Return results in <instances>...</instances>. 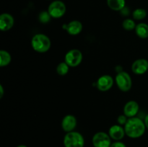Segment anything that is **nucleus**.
I'll return each mask as SVG.
<instances>
[{"label": "nucleus", "instance_id": "nucleus-1", "mask_svg": "<svg viewBox=\"0 0 148 147\" xmlns=\"http://www.w3.org/2000/svg\"><path fill=\"white\" fill-rule=\"evenodd\" d=\"M126 135L131 138H138L143 136L146 131L144 120L138 117L129 118L124 126Z\"/></svg>", "mask_w": 148, "mask_h": 147}, {"label": "nucleus", "instance_id": "nucleus-2", "mask_svg": "<svg viewBox=\"0 0 148 147\" xmlns=\"http://www.w3.org/2000/svg\"><path fill=\"white\" fill-rule=\"evenodd\" d=\"M31 46L37 53H44L50 50L51 41L46 35L43 33H37L32 37Z\"/></svg>", "mask_w": 148, "mask_h": 147}, {"label": "nucleus", "instance_id": "nucleus-3", "mask_svg": "<svg viewBox=\"0 0 148 147\" xmlns=\"http://www.w3.org/2000/svg\"><path fill=\"white\" fill-rule=\"evenodd\" d=\"M63 143L64 147H84L85 139L80 133L74 131L66 133Z\"/></svg>", "mask_w": 148, "mask_h": 147}, {"label": "nucleus", "instance_id": "nucleus-4", "mask_svg": "<svg viewBox=\"0 0 148 147\" xmlns=\"http://www.w3.org/2000/svg\"><path fill=\"white\" fill-rule=\"evenodd\" d=\"M115 82L119 89L124 92H127L132 89V79L130 74L124 71L117 73L115 77Z\"/></svg>", "mask_w": 148, "mask_h": 147}, {"label": "nucleus", "instance_id": "nucleus-5", "mask_svg": "<svg viewBox=\"0 0 148 147\" xmlns=\"http://www.w3.org/2000/svg\"><path fill=\"white\" fill-rule=\"evenodd\" d=\"M47 11L53 19L62 18L66 12V4L61 0H55L49 4Z\"/></svg>", "mask_w": 148, "mask_h": 147}, {"label": "nucleus", "instance_id": "nucleus-6", "mask_svg": "<svg viewBox=\"0 0 148 147\" xmlns=\"http://www.w3.org/2000/svg\"><path fill=\"white\" fill-rule=\"evenodd\" d=\"M83 55L79 49L74 48L68 50L64 56V61L70 67H77L82 61Z\"/></svg>", "mask_w": 148, "mask_h": 147}, {"label": "nucleus", "instance_id": "nucleus-7", "mask_svg": "<svg viewBox=\"0 0 148 147\" xmlns=\"http://www.w3.org/2000/svg\"><path fill=\"white\" fill-rule=\"evenodd\" d=\"M94 147H110L111 145V138L108 133L99 131L94 134L92 138Z\"/></svg>", "mask_w": 148, "mask_h": 147}, {"label": "nucleus", "instance_id": "nucleus-8", "mask_svg": "<svg viewBox=\"0 0 148 147\" xmlns=\"http://www.w3.org/2000/svg\"><path fill=\"white\" fill-rule=\"evenodd\" d=\"M114 78L108 74H104L100 76L96 82V86L101 92H107L114 86Z\"/></svg>", "mask_w": 148, "mask_h": 147}, {"label": "nucleus", "instance_id": "nucleus-9", "mask_svg": "<svg viewBox=\"0 0 148 147\" xmlns=\"http://www.w3.org/2000/svg\"><path fill=\"white\" fill-rule=\"evenodd\" d=\"M77 125V120L75 115L68 114L62 118L61 126L64 132L69 133L74 131Z\"/></svg>", "mask_w": 148, "mask_h": 147}, {"label": "nucleus", "instance_id": "nucleus-10", "mask_svg": "<svg viewBox=\"0 0 148 147\" xmlns=\"http://www.w3.org/2000/svg\"><path fill=\"white\" fill-rule=\"evenodd\" d=\"M62 28L66 30V33L72 36L77 35L80 34L83 29V25L82 22L79 20H72L67 24H64Z\"/></svg>", "mask_w": 148, "mask_h": 147}, {"label": "nucleus", "instance_id": "nucleus-11", "mask_svg": "<svg viewBox=\"0 0 148 147\" xmlns=\"http://www.w3.org/2000/svg\"><path fill=\"white\" fill-rule=\"evenodd\" d=\"M132 71L136 75H143L148 71V61L145 59H139L132 64Z\"/></svg>", "mask_w": 148, "mask_h": 147}, {"label": "nucleus", "instance_id": "nucleus-12", "mask_svg": "<svg viewBox=\"0 0 148 147\" xmlns=\"http://www.w3.org/2000/svg\"><path fill=\"white\" fill-rule=\"evenodd\" d=\"M140 110V105L135 100H130L124 105L123 112L128 118L137 116Z\"/></svg>", "mask_w": 148, "mask_h": 147}, {"label": "nucleus", "instance_id": "nucleus-13", "mask_svg": "<svg viewBox=\"0 0 148 147\" xmlns=\"http://www.w3.org/2000/svg\"><path fill=\"white\" fill-rule=\"evenodd\" d=\"M14 24V19L12 14L9 13H2L0 15V30L7 32L11 30Z\"/></svg>", "mask_w": 148, "mask_h": 147}, {"label": "nucleus", "instance_id": "nucleus-14", "mask_svg": "<svg viewBox=\"0 0 148 147\" xmlns=\"http://www.w3.org/2000/svg\"><path fill=\"white\" fill-rule=\"evenodd\" d=\"M108 133L111 139L114 140L115 141H121V139L124 138V135H126L124 128L122 125H120L119 124L111 125L108 130Z\"/></svg>", "mask_w": 148, "mask_h": 147}, {"label": "nucleus", "instance_id": "nucleus-15", "mask_svg": "<svg viewBox=\"0 0 148 147\" xmlns=\"http://www.w3.org/2000/svg\"><path fill=\"white\" fill-rule=\"evenodd\" d=\"M136 35L141 39H146L148 37V24L145 22H140L137 24L135 27Z\"/></svg>", "mask_w": 148, "mask_h": 147}, {"label": "nucleus", "instance_id": "nucleus-16", "mask_svg": "<svg viewBox=\"0 0 148 147\" xmlns=\"http://www.w3.org/2000/svg\"><path fill=\"white\" fill-rule=\"evenodd\" d=\"M107 5L113 11L121 12L126 7L125 0H107Z\"/></svg>", "mask_w": 148, "mask_h": 147}, {"label": "nucleus", "instance_id": "nucleus-17", "mask_svg": "<svg viewBox=\"0 0 148 147\" xmlns=\"http://www.w3.org/2000/svg\"><path fill=\"white\" fill-rule=\"evenodd\" d=\"M12 61V56L6 50H0V66L1 67H4L7 66L11 63Z\"/></svg>", "mask_w": 148, "mask_h": 147}, {"label": "nucleus", "instance_id": "nucleus-18", "mask_svg": "<svg viewBox=\"0 0 148 147\" xmlns=\"http://www.w3.org/2000/svg\"><path fill=\"white\" fill-rule=\"evenodd\" d=\"M147 11L143 8H137L133 11L132 17L134 20H143L147 17Z\"/></svg>", "mask_w": 148, "mask_h": 147}, {"label": "nucleus", "instance_id": "nucleus-19", "mask_svg": "<svg viewBox=\"0 0 148 147\" xmlns=\"http://www.w3.org/2000/svg\"><path fill=\"white\" fill-rule=\"evenodd\" d=\"M69 68L70 66L67 64L65 61L61 62L57 65L56 68V73L59 75V76H65L68 74L69 71Z\"/></svg>", "mask_w": 148, "mask_h": 147}, {"label": "nucleus", "instance_id": "nucleus-20", "mask_svg": "<svg viewBox=\"0 0 148 147\" xmlns=\"http://www.w3.org/2000/svg\"><path fill=\"white\" fill-rule=\"evenodd\" d=\"M137 24L135 23L134 19L127 18L122 22V27L127 31H132V30H135V27Z\"/></svg>", "mask_w": 148, "mask_h": 147}, {"label": "nucleus", "instance_id": "nucleus-21", "mask_svg": "<svg viewBox=\"0 0 148 147\" xmlns=\"http://www.w3.org/2000/svg\"><path fill=\"white\" fill-rule=\"evenodd\" d=\"M52 17L48 11H42L38 14V20L42 24H46L51 21Z\"/></svg>", "mask_w": 148, "mask_h": 147}, {"label": "nucleus", "instance_id": "nucleus-22", "mask_svg": "<svg viewBox=\"0 0 148 147\" xmlns=\"http://www.w3.org/2000/svg\"><path fill=\"white\" fill-rule=\"evenodd\" d=\"M129 118L126 116L124 114L123 115H119V117L117 118V122H118L119 125H124L127 123V120H128Z\"/></svg>", "mask_w": 148, "mask_h": 147}, {"label": "nucleus", "instance_id": "nucleus-23", "mask_svg": "<svg viewBox=\"0 0 148 147\" xmlns=\"http://www.w3.org/2000/svg\"><path fill=\"white\" fill-rule=\"evenodd\" d=\"M110 147H127V146L125 145L124 143L121 142V141H117L112 143Z\"/></svg>", "mask_w": 148, "mask_h": 147}, {"label": "nucleus", "instance_id": "nucleus-24", "mask_svg": "<svg viewBox=\"0 0 148 147\" xmlns=\"http://www.w3.org/2000/svg\"><path fill=\"white\" fill-rule=\"evenodd\" d=\"M4 87H3L2 84H0V98H2L4 96Z\"/></svg>", "mask_w": 148, "mask_h": 147}, {"label": "nucleus", "instance_id": "nucleus-25", "mask_svg": "<svg viewBox=\"0 0 148 147\" xmlns=\"http://www.w3.org/2000/svg\"><path fill=\"white\" fill-rule=\"evenodd\" d=\"M144 122H145V124L146 128L148 130V113L145 115V117Z\"/></svg>", "mask_w": 148, "mask_h": 147}, {"label": "nucleus", "instance_id": "nucleus-26", "mask_svg": "<svg viewBox=\"0 0 148 147\" xmlns=\"http://www.w3.org/2000/svg\"><path fill=\"white\" fill-rule=\"evenodd\" d=\"M17 147H27V146L25 145H19V146H17Z\"/></svg>", "mask_w": 148, "mask_h": 147}, {"label": "nucleus", "instance_id": "nucleus-27", "mask_svg": "<svg viewBox=\"0 0 148 147\" xmlns=\"http://www.w3.org/2000/svg\"><path fill=\"white\" fill-rule=\"evenodd\" d=\"M147 72H148V71H147Z\"/></svg>", "mask_w": 148, "mask_h": 147}]
</instances>
